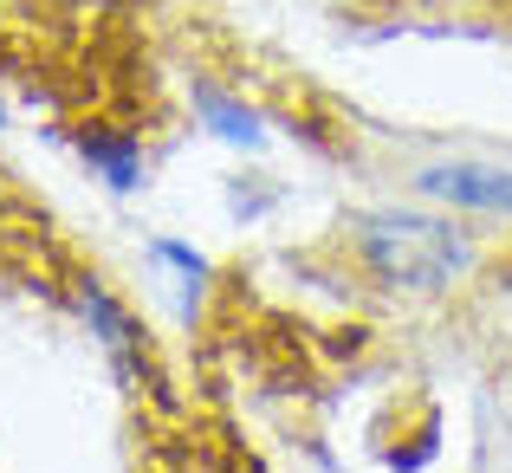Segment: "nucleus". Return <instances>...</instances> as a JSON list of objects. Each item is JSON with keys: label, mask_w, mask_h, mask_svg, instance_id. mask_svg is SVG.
<instances>
[{"label": "nucleus", "mask_w": 512, "mask_h": 473, "mask_svg": "<svg viewBox=\"0 0 512 473\" xmlns=\"http://www.w3.org/2000/svg\"><path fill=\"white\" fill-rule=\"evenodd\" d=\"M195 111L214 124V137H227V143H260V117H253L247 104H234L227 91H214V85H195Z\"/></svg>", "instance_id": "nucleus-5"}, {"label": "nucleus", "mask_w": 512, "mask_h": 473, "mask_svg": "<svg viewBox=\"0 0 512 473\" xmlns=\"http://www.w3.org/2000/svg\"><path fill=\"white\" fill-rule=\"evenodd\" d=\"M422 188L454 208H480V214H512V169H487V162H435L422 169Z\"/></svg>", "instance_id": "nucleus-2"}, {"label": "nucleus", "mask_w": 512, "mask_h": 473, "mask_svg": "<svg viewBox=\"0 0 512 473\" xmlns=\"http://www.w3.org/2000/svg\"><path fill=\"white\" fill-rule=\"evenodd\" d=\"M85 162L111 175V188H137V175H143L137 150H130V143H111V137H85Z\"/></svg>", "instance_id": "nucleus-6"}, {"label": "nucleus", "mask_w": 512, "mask_h": 473, "mask_svg": "<svg viewBox=\"0 0 512 473\" xmlns=\"http://www.w3.org/2000/svg\"><path fill=\"white\" fill-rule=\"evenodd\" d=\"M150 260L175 273V312H182V318H195L201 286H208V260H201L195 247H182V240H156V247H150Z\"/></svg>", "instance_id": "nucleus-3"}, {"label": "nucleus", "mask_w": 512, "mask_h": 473, "mask_svg": "<svg viewBox=\"0 0 512 473\" xmlns=\"http://www.w3.org/2000/svg\"><path fill=\"white\" fill-rule=\"evenodd\" d=\"M0 124H7V104H0Z\"/></svg>", "instance_id": "nucleus-7"}, {"label": "nucleus", "mask_w": 512, "mask_h": 473, "mask_svg": "<svg viewBox=\"0 0 512 473\" xmlns=\"http://www.w3.org/2000/svg\"><path fill=\"white\" fill-rule=\"evenodd\" d=\"M357 247L389 286H415V292L448 286V279L467 266L461 240H454L441 221H422V214H370V221L357 227Z\"/></svg>", "instance_id": "nucleus-1"}, {"label": "nucleus", "mask_w": 512, "mask_h": 473, "mask_svg": "<svg viewBox=\"0 0 512 473\" xmlns=\"http://www.w3.org/2000/svg\"><path fill=\"white\" fill-rule=\"evenodd\" d=\"M78 305H85V318L104 331V350H111L117 363H124V376H130V350H137V331H130V318H124V305L111 299L104 286H85L78 292Z\"/></svg>", "instance_id": "nucleus-4"}]
</instances>
